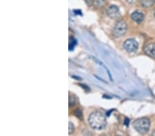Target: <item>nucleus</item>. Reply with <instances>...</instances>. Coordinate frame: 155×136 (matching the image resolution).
<instances>
[{
  "instance_id": "obj_1",
  "label": "nucleus",
  "mask_w": 155,
  "mask_h": 136,
  "mask_svg": "<svg viewBox=\"0 0 155 136\" xmlns=\"http://www.w3.org/2000/svg\"><path fill=\"white\" fill-rule=\"evenodd\" d=\"M88 123L93 129L101 130L106 126V116L101 112H93L89 116Z\"/></svg>"
},
{
  "instance_id": "obj_2",
  "label": "nucleus",
  "mask_w": 155,
  "mask_h": 136,
  "mask_svg": "<svg viewBox=\"0 0 155 136\" xmlns=\"http://www.w3.org/2000/svg\"><path fill=\"white\" fill-rule=\"evenodd\" d=\"M150 127V121L146 118H141L133 122V127L140 134H146L148 132Z\"/></svg>"
},
{
  "instance_id": "obj_3",
  "label": "nucleus",
  "mask_w": 155,
  "mask_h": 136,
  "mask_svg": "<svg viewBox=\"0 0 155 136\" xmlns=\"http://www.w3.org/2000/svg\"><path fill=\"white\" fill-rule=\"evenodd\" d=\"M127 31V24L124 21H118L114 24L112 29V35L115 37H121L125 34Z\"/></svg>"
},
{
  "instance_id": "obj_4",
  "label": "nucleus",
  "mask_w": 155,
  "mask_h": 136,
  "mask_svg": "<svg viewBox=\"0 0 155 136\" xmlns=\"http://www.w3.org/2000/svg\"><path fill=\"white\" fill-rule=\"evenodd\" d=\"M124 49L128 52H135L139 47L137 41L133 39H129L125 41L123 44Z\"/></svg>"
},
{
  "instance_id": "obj_5",
  "label": "nucleus",
  "mask_w": 155,
  "mask_h": 136,
  "mask_svg": "<svg viewBox=\"0 0 155 136\" xmlns=\"http://www.w3.org/2000/svg\"><path fill=\"white\" fill-rule=\"evenodd\" d=\"M107 14L112 19H117L121 16V13L120 11H119V8L114 5L110 6L108 8V10H107Z\"/></svg>"
},
{
  "instance_id": "obj_6",
  "label": "nucleus",
  "mask_w": 155,
  "mask_h": 136,
  "mask_svg": "<svg viewBox=\"0 0 155 136\" xmlns=\"http://www.w3.org/2000/svg\"><path fill=\"white\" fill-rule=\"evenodd\" d=\"M144 52L150 57L155 58V43H149L144 48Z\"/></svg>"
},
{
  "instance_id": "obj_7",
  "label": "nucleus",
  "mask_w": 155,
  "mask_h": 136,
  "mask_svg": "<svg viewBox=\"0 0 155 136\" xmlns=\"http://www.w3.org/2000/svg\"><path fill=\"white\" fill-rule=\"evenodd\" d=\"M131 18L133 19V20H134V22L139 24V23H141L143 21L144 15H143V14L141 13V12L135 11L132 13Z\"/></svg>"
},
{
  "instance_id": "obj_8",
  "label": "nucleus",
  "mask_w": 155,
  "mask_h": 136,
  "mask_svg": "<svg viewBox=\"0 0 155 136\" xmlns=\"http://www.w3.org/2000/svg\"><path fill=\"white\" fill-rule=\"evenodd\" d=\"M141 5L144 8H149L154 4L153 0H141L140 1Z\"/></svg>"
},
{
  "instance_id": "obj_9",
  "label": "nucleus",
  "mask_w": 155,
  "mask_h": 136,
  "mask_svg": "<svg viewBox=\"0 0 155 136\" xmlns=\"http://www.w3.org/2000/svg\"><path fill=\"white\" fill-rule=\"evenodd\" d=\"M93 4L97 8H102L106 5V0H95Z\"/></svg>"
},
{
  "instance_id": "obj_10",
  "label": "nucleus",
  "mask_w": 155,
  "mask_h": 136,
  "mask_svg": "<svg viewBox=\"0 0 155 136\" xmlns=\"http://www.w3.org/2000/svg\"><path fill=\"white\" fill-rule=\"evenodd\" d=\"M75 131V127L74 125L72 124V122H69V131H68V133L69 134H72V133L74 132Z\"/></svg>"
},
{
  "instance_id": "obj_11",
  "label": "nucleus",
  "mask_w": 155,
  "mask_h": 136,
  "mask_svg": "<svg viewBox=\"0 0 155 136\" xmlns=\"http://www.w3.org/2000/svg\"><path fill=\"white\" fill-rule=\"evenodd\" d=\"M126 2H127L128 4H134L135 3V2H137V1H139V0H125Z\"/></svg>"
},
{
  "instance_id": "obj_12",
  "label": "nucleus",
  "mask_w": 155,
  "mask_h": 136,
  "mask_svg": "<svg viewBox=\"0 0 155 136\" xmlns=\"http://www.w3.org/2000/svg\"><path fill=\"white\" fill-rule=\"evenodd\" d=\"M129 124V120L127 118H125V124L126 125V126H127Z\"/></svg>"
},
{
  "instance_id": "obj_13",
  "label": "nucleus",
  "mask_w": 155,
  "mask_h": 136,
  "mask_svg": "<svg viewBox=\"0 0 155 136\" xmlns=\"http://www.w3.org/2000/svg\"><path fill=\"white\" fill-rule=\"evenodd\" d=\"M152 135H155V130L154 131V132H153V133H152Z\"/></svg>"
},
{
  "instance_id": "obj_14",
  "label": "nucleus",
  "mask_w": 155,
  "mask_h": 136,
  "mask_svg": "<svg viewBox=\"0 0 155 136\" xmlns=\"http://www.w3.org/2000/svg\"><path fill=\"white\" fill-rule=\"evenodd\" d=\"M154 19H155V12H154Z\"/></svg>"
},
{
  "instance_id": "obj_15",
  "label": "nucleus",
  "mask_w": 155,
  "mask_h": 136,
  "mask_svg": "<svg viewBox=\"0 0 155 136\" xmlns=\"http://www.w3.org/2000/svg\"><path fill=\"white\" fill-rule=\"evenodd\" d=\"M153 1H154V3L155 4V0H153Z\"/></svg>"
}]
</instances>
